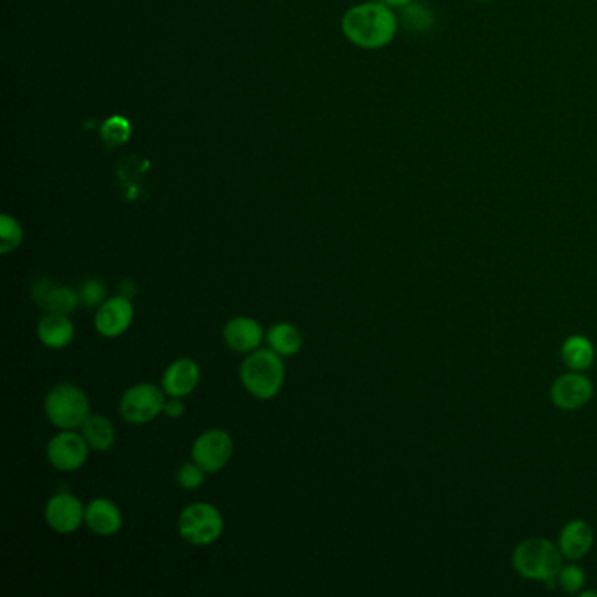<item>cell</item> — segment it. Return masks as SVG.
Masks as SVG:
<instances>
[{
  "mask_svg": "<svg viewBox=\"0 0 597 597\" xmlns=\"http://www.w3.org/2000/svg\"><path fill=\"white\" fill-rule=\"evenodd\" d=\"M400 18L384 2H365L349 9L342 18V32L361 50L375 51L393 43Z\"/></svg>",
  "mask_w": 597,
  "mask_h": 597,
  "instance_id": "6da1fadb",
  "label": "cell"
},
{
  "mask_svg": "<svg viewBox=\"0 0 597 597\" xmlns=\"http://www.w3.org/2000/svg\"><path fill=\"white\" fill-rule=\"evenodd\" d=\"M240 382L256 400H272L281 393L286 380L282 356L272 349H258L247 354L240 365Z\"/></svg>",
  "mask_w": 597,
  "mask_h": 597,
  "instance_id": "7a4b0ae2",
  "label": "cell"
},
{
  "mask_svg": "<svg viewBox=\"0 0 597 597\" xmlns=\"http://www.w3.org/2000/svg\"><path fill=\"white\" fill-rule=\"evenodd\" d=\"M561 548L547 538L520 541L512 555L513 568L527 580L552 582L564 566Z\"/></svg>",
  "mask_w": 597,
  "mask_h": 597,
  "instance_id": "3957f363",
  "label": "cell"
},
{
  "mask_svg": "<svg viewBox=\"0 0 597 597\" xmlns=\"http://www.w3.org/2000/svg\"><path fill=\"white\" fill-rule=\"evenodd\" d=\"M44 412L48 421L58 429L83 428L86 419L92 415L85 391L71 382L51 389L44 400Z\"/></svg>",
  "mask_w": 597,
  "mask_h": 597,
  "instance_id": "277c9868",
  "label": "cell"
},
{
  "mask_svg": "<svg viewBox=\"0 0 597 597\" xmlns=\"http://www.w3.org/2000/svg\"><path fill=\"white\" fill-rule=\"evenodd\" d=\"M177 529L181 538L190 545L207 547L221 538L225 531V519L211 503H193L179 515Z\"/></svg>",
  "mask_w": 597,
  "mask_h": 597,
  "instance_id": "5b68a950",
  "label": "cell"
},
{
  "mask_svg": "<svg viewBox=\"0 0 597 597\" xmlns=\"http://www.w3.org/2000/svg\"><path fill=\"white\" fill-rule=\"evenodd\" d=\"M167 394L163 387L141 382L128 387L120 400V414L130 424H148L163 414Z\"/></svg>",
  "mask_w": 597,
  "mask_h": 597,
  "instance_id": "8992f818",
  "label": "cell"
},
{
  "mask_svg": "<svg viewBox=\"0 0 597 597\" xmlns=\"http://www.w3.org/2000/svg\"><path fill=\"white\" fill-rule=\"evenodd\" d=\"M46 456L55 470L78 471L88 461L90 445L83 433H78L76 429H62L48 442Z\"/></svg>",
  "mask_w": 597,
  "mask_h": 597,
  "instance_id": "52a82bcc",
  "label": "cell"
},
{
  "mask_svg": "<svg viewBox=\"0 0 597 597\" xmlns=\"http://www.w3.org/2000/svg\"><path fill=\"white\" fill-rule=\"evenodd\" d=\"M233 456V438L225 429H209L191 447V459L207 473H218Z\"/></svg>",
  "mask_w": 597,
  "mask_h": 597,
  "instance_id": "ba28073f",
  "label": "cell"
},
{
  "mask_svg": "<svg viewBox=\"0 0 597 597\" xmlns=\"http://www.w3.org/2000/svg\"><path fill=\"white\" fill-rule=\"evenodd\" d=\"M44 517L48 526L60 534H72L85 524L86 506L72 492H58L51 496Z\"/></svg>",
  "mask_w": 597,
  "mask_h": 597,
  "instance_id": "9c48e42d",
  "label": "cell"
},
{
  "mask_svg": "<svg viewBox=\"0 0 597 597\" xmlns=\"http://www.w3.org/2000/svg\"><path fill=\"white\" fill-rule=\"evenodd\" d=\"M134 303L127 296L118 295L107 298L95 312V330L106 338H118L125 335L134 323Z\"/></svg>",
  "mask_w": 597,
  "mask_h": 597,
  "instance_id": "30bf717a",
  "label": "cell"
},
{
  "mask_svg": "<svg viewBox=\"0 0 597 597\" xmlns=\"http://www.w3.org/2000/svg\"><path fill=\"white\" fill-rule=\"evenodd\" d=\"M594 396V386L582 372L564 373L550 387V400L561 410H578Z\"/></svg>",
  "mask_w": 597,
  "mask_h": 597,
  "instance_id": "8fae6325",
  "label": "cell"
},
{
  "mask_svg": "<svg viewBox=\"0 0 597 597\" xmlns=\"http://www.w3.org/2000/svg\"><path fill=\"white\" fill-rule=\"evenodd\" d=\"M223 338L232 351L251 354L258 351L267 338L265 330L253 317H233L223 328Z\"/></svg>",
  "mask_w": 597,
  "mask_h": 597,
  "instance_id": "7c38bea8",
  "label": "cell"
},
{
  "mask_svg": "<svg viewBox=\"0 0 597 597\" xmlns=\"http://www.w3.org/2000/svg\"><path fill=\"white\" fill-rule=\"evenodd\" d=\"M32 295L39 307H43L50 314H62V316H71L74 310L81 305L78 291L69 288V286H60V284H51L48 279L37 282Z\"/></svg>",
  "mask_w": 597,
  "mask_h": 597,
  "instance_id": "4fadbf2b",
  "label": "cell"
},
{
  "mask_svg": "<svg viewBox=\"0 0 597 597\" xmlns=\"http://www.w3.org/2000/svg\"><path fill=\"white\" fill-rule=\"evenodd\" d=\"M200 366L190 358L176 359L170 363L162 377L163 391L167 396L186 398L193 393L200 384Z\"/></svg>",
  "mask_w": 597,
  "mask_h": 597,
  "instance_id": "5bb4252c",
  "label": "cell"
},
{
  "mask_svg": "<svg viewBox=\"0 0 597 597\" xmlns=\"http://www.w3.org/2000/svg\"><path fill=\"white\" fill-rule=\"evenodd\" d=\"M85 524L92 533L113 536L123 526V515L111 499L95 498L86 505Z\"/></svg>",
  "mask_w": 597,
  "mask_h": 597,
  "instance_id": "9a60e30c",
  "label": "cell"
},
{
  "mask_svg": "<svg viewBox=\"0 0 597 597\" xmlns=\"http://www.w3.org/2000/svg\"><path fill=\"white\" fill-rule=\"evenodd\" d=\"M594 545V529L587 520L575 519L562 527L559 548L569 561H580Z\"/></svg>",
  "mask_w": 597,
  "mask_h": 597,
  "instance_id": "2e32d148",
  "label": "cell"
},
{
  "mask_svg": "<svg viewBox=\"0 0 597 597\" xmlns=\"http://www.w3.org/2000/svg\"><path fill=\"white\" fill-rule=\"evenodd\" d=\"M74 335H76V328L69 316L46 312L37 323V338L48 349H55V351L65 349L67 345H71Z\"/></svg>",
  "mask_w": 597,
  "mask_h": 597,
  "instance_id": "e0dca14e",
  "label": "cell"
},
{
  "mask_svg": "<svg viewBox=\"0 0 597 597\" xmlns=\"http://www.w3.org/2000/svg\"><path fill=\"white\" fill-rule=\"evenodd\" d=\"M561 358L564 365L573 372H585L596 361V349L589 338L583 335H573L566 338L562 344Z\"/></svg>",
  "mask_w": 597,
  "mask_h": 597,
  "instance_id": "ac0fdd59",
  "label": "cell"
},
{
  "mask_svg": "<svg viewBox=\"0 0 597 597\" xmlns=\"http://www.w3.org/2000/svg\"><path fill=\"white\" fill-rule=\"evenodd\" d=\"M268 349L277 352L282 358L295 356L302 351L303 337L295 324L277 323L267 331Z\"/></svg>",
  "mask_w": 597,
  "mask_h": 597,
  "instance_id": "d6986e66",
  "label": "cell"
},
{
  "mask_svg": "<svg viewBox=\"0 0 597 597\" xmlns=\"http://www.w3.org/2000/svg\"><path fill=\"white\" fill-rule=\"evenodd\" d=\"M81 433L85 436L90 449L97 452H106L116 442L114 424L107 419L106 415H90L83 424Z\"/></svg>",
  "mask_w": 597,
  "mask_h": 597,
  "instance_id": "ffe728a7",
  "label": "cell"
},
{
  "mask_svg": "<svg viewBox=\"0 0 597 597\" xmlns=\"http://www.w3.org/2000/svg\"><path fill=\"white\" fill-rule=\"evenodd\" d=\"M400 23L410 34L424 36L435 29L436 13L429 4L415 0L407 8L401 9Z\"/></svg>",
  "mask_w": 597,
  "mask_h": 597,
  "instance_id": "44dd1931",
  "label": "cell"
},
{
  "mask_svg": "<svg viewBox=\"0 0 597 597\" xmlns=\"http://www.w3.org/2000/svg\"><path fill=\"white\" fill-rule=\"evenodd\" d=\"M23 240V228L18 219L2 214L0 218V253L9 254L16 251Z\"/></svg>",
  "mask_w": 597,
  "mask_h": 597,
  "instance_id": "7402d4cb",
  "label": "cell"
},
{
  "mask_svg": "<svg viewBox=\"0 0 597 597\" xmlns=\"http://www.w3.org/2000/svg\"><path fill=\"white\" fill-rule=\"evenodd\" d=\"M78 293L81 303L90 309H99L107 300L106 284L99 279H86L85 282H81Z\"/></svg>",
  "mask_w": 597,
  "mask_h": 597,
  "instance_id": "603a6c76",
  "label": "cell"
},
{
  "mask_svg": "<svg viewBox=\"0 0 597 597\" xmlns=\"http://www.w3.org/2000/svg\"><path fill=\"white\" fill-rule=\"evenodd\" d=\"M587 582V575L580 566L576 564H569V566H562L559 575H557V583L566 594H576L582 592L583 585Z\"/></svg>",
  "mask_w": 597,
  "mask_h": 597,
  "instance_id": "cb8c5ba5",
  "label": "cell"
},
{
  "mask_svg": "<svg viewBox=\"0 0 597 597\" xmlns=\"http://www.w3.org/2000/svg\"><path fill=\"white\" fill-rule=\"evenodd\" d=\"M205 473L207 471L202 466H198L195 461L183 464L176 473L177 485L186 491H197L204 485Z\"/></svg>",
  "mask_w": 597,
  "mask_h": 597,
  "instance_id": "d4e9b609",
  "label": "cell"
},
{
  "mask_svg": "<svg viewBox=\"0 0 597 597\" xmlns=\"http://www.w3.org/2000/svg\"><path fill=\"white\" fill-rule=\"evenodd\" d=\"M102 135H104V139H106L107 144H111V146H121V144H125L128 141V137H130V125H128L127 120H123L120 116H116V118H111V120L107 121L104 128H102Z\"/></svg>",
  "mask_w": 597,
  "mask_h": 597,
  "instance_id": "484cf974",
  "label": "cell"
},
{
  "mask_svg": "<svg viewBox=\"0 0 597 597\" xmlns=\"http://www.w3.org/2000/svg\"><path fill=\"white\" fill-rule=\"evenodd\" d=\"M184 412H186V405H184L183 398L169 396V400L165 401L163 414L170 417V419H179V417H183Z\"/></svg>",
  "mask_w": 597,
  "mask_h": 597,
  "instance_id": "4316f807",
  "label": "cell"
},
{
  "mask_svg": "<svg viewBox=\"0 0 597 597\" xmlns=\"http://www.w3.org/2000/svg\"><path fill=\"white\" fill-rule=\"evenodd\" d=\"M135 289L137 288H135L134 282L125 281L120 286V295L127 296V298H130V300H132V296H134L135 293H137Z\"/></svg>",
  "mask_w": 597,
  "mask_h": 597,
  "instance_id": "83f0119b",
  "label": "cell"
},
{
  "mask_svg": "<svg viewBox=\"0 0 597 597\" xmlns=\"http://www.w3.org/2000/svg\"><path fill=\"white\" fill-rule=\"evenodd\" d=\"M380 2H384V4L389 6V8L403 9L407 8V6H410V4L415 2V0H380Z\"/></svg>",
  "mask_w": 597,
  "mask_h": 597,
  "instance_id": "f1b7e54d",
  "label": "cell"
},
{
  "mask_svg": "<svg viewBox=\"0 0 597 597\" xmlns=\"http://www.w3.org/2000/svg\"><path fill=\"white\" fill-rule=\"evenodd\" d=\"M473 2H477V4H491L494 0H473Z\"/></svg>",
  "mask_w": 597,
  "mask_h": 597,
  "instance_id": "f546056e",
  "label": "cell"
}]
</instances>
